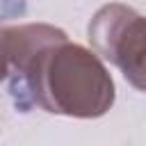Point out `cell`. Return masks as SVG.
Wrapping results in <instances>:
<instances>
[{
    "label": "cell",
    "mask_w": 146,
    "mask_h": 146,
    "mask_svg": "<svg viewBox=\"0 0 146 146\" xmlns=\"http://www.w3.org/2000/svg\"><path fill=\"white\" fill-rule=\"evenodd\" d=\"M9 75V34L0 25V82Z\"/></svg>",
    "instance_id": "3"
},
{
    "label": "cell",
    "mask_w": 146,
    "mask_h": 146,
    "mask_svg": "<svg viewBox=\"0 0 146 146\" xmlns=\"http://www.w3.org/2000/svg\"><path fill=\"white\" fill-rule=\"evenodd\" d=\"M89 41L135 89L146 87V27L139 11L121 2L100 7L89 23Z\"/></svg>",
    "instance_id": "2"
},
{
    "label": "cell",
    "mask_w": 146,
    "mask_h": 146,
    "mask_svg": "<svg viewBox=\"0 0 146 146\" xmlns=\"http://www.w3.org/2000/svg\"><path fill=\"white\" fill-rule=\"evenodd\" d=\"M11 91L50 114L98 119L114 105V80L100 57L71 43L62 27L27 23L7 27Z\"/></svg>",
    "instance_id": "1"
}]
</instances>
